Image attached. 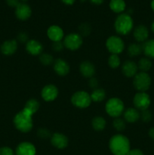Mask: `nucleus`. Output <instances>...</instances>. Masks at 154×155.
Segmentation results:
<instances>
[{
    "instance_id": "412c9836",
    "label": "nucleus",
    "mask_w": 154,
    "mask_h": 155,
    "mask_svg": "<svg viewBox=\"0 0 154 155\" xmlns=\"http://www.w3.org/2000/svg\"><path fill=\"white\" fill-rule=\"evenodd\" d=\"M18 49V42L16 40H7L3 42L1 51L5 55H12Z\"/></svg>"
},
{
    "instance_id": "ddd939ff",
    "label": "nucleus",
    "mask_w": 154,
    "mask_h": 155,
    "mask_svg": "<svg viewBox=\"0 0 154 155\" xmlns=\"http://www.w3.org/2000/svg\"><path fill=\"white\" fill-rule=\"evenodd\" d=\"M26 51L31 55H40L43 51V45L39 41L30 39L26 43Z\"/></svg>"
},
{
    "instance_id": "0eeeda50",
    "label": "nucleus",
    "mask_w": 154,
    "mask_h": 155,
    "mask_svg": "<svg viewBox=\"0 0 154 155\" xmlns=\"http://www.w3.org/2000/svg\"><path fill=\"white\" fill-rule=\"evenodd\" d=\"M106 47L111 54H119L125 49V43L119 36H111L106 41Z\"/></svg>"
},
{
    "instance_id": "37998d69",
    "label": "nucleus",
    "mask_w": 154,
    "mask_h": 155,
    "mask_svg": "<svg viewBox=\"0 0 154 155\" xmlns=\"http://www.w3.org/2000/svg\"><path fill=\"white\" fill-rule=\"evenodd\" d=\"M149 133V137H150L152 140H154V127L151 128L150 130H149V133Z\"/></svg>"
},
{
    "instance_id": "c85d7f7f",
    "label": "nucleus",
    "mask_w": 154,
    "mask_h": 155,
    "mask_svg": "<svg viewBox=\"0 0 154 155\" xmlns=\"http://www.w3.org/2000/svg\"><path fill=\"white\" fill-rule=\"evenodd\" d=\"M39 61L44 66H49L54 64V57L49 53H42L39 55Z\"/></svg>"
},
{
    "instance_id": "f257e3e1",
    "label": "nucleus",
    "mask_w": 154,
    "mask_h": 155,
    "mask_svg": "<svg viewBox=\"0 0 154 155\" xmlns=\"http://www.w3.org/2000/svg\"><path fill=\"white\" fill-rule=\"evenodd\" d=\"M109 147L114 155H126L130 151V142L124 135L116 134L110 138Z\"/></svg>"
},
{
    "instance_id": "f3484780",
    "label": "nucleus",
    "mask_w": 154,
    "mask_h": 155,
    "mask_svg": "<svg viewBox=\"0 0 154 155\" xmlns=\"http://www.w3.org/2000/svg\"><path fill=\"white\" fill-rule=\"evenodd\" d=\"M36 149L34 145L28 142H21L16 148L17 155H36Z\"/></svg>"
},
{
    "instance_id": "473e14b6",
    "label": "nucleus",
    "mask_w": 154,
    "mask_h": 155,
    "mask_svg": "<svg viewBox=\"0 0 154 155\" xmlns=\"http://www.w3.org/2000/svg\"><path fill=\"white\" fill-rule=\"evenodd\" d=\"M140 118L143 122H149L152 120V113L148 109L141 110V113H140Z\"/></svg>"
},
{
    "instance_id": "a211bd4d",
    "label": "nucleus",
    "mask_w": 154,
    "mask_h": 155,
    "mask_svg": "<svg viewBox=\"0 0 154 155\" xmlns=\"http://www.w3.org/2000/svg\"><path fill=\"white\" fill-rule=\"evenodd\" d=\"M79 71L83 77L90 79L91 77H94L96 69H95V65L91 62L88 61H85L80 64Z\"/></svg>"
},
{
    "instance_id": "bb28decb",
    "label": "nucleus",
    "mask_w": 154,
    "mask_h": 155,
    "mask_svg": "<svg viewBox=\"0 0 154 155\" xmlns=\"http://www.w3.org/2000/svg\"><path fill=\"white\" fill-rule=\"evenodd\" d=\"M128 54L130 57H136L143 52L142 45L139 43H131L128 47Z\"/></svg>"
},
{
    "instance_id": "79ce46f5",
    "label": "nucleus",
    "mask_w": 154,
    "mask_h": 155,
    "mask_svg": "<svg viewBox=\"0 0 154 155\" xmlns=\"http://www.w3.org/2000/svg\"><path fill=\"white\" fill-rule=\"evenodd\" d=\"M91 3L94 5H101L104 2V0H89Z\"/></svg>"
},
{
    "instance_id": "393cba45",
    "label": "nucleus",
    "mask_w": 154,
    "mask_h": 155,
    "mask_svg": "<svg viewBox=\"0 0 154 155\" xmlns=\"http://www.w3.org/2000/svg\"><path fill=\"white\" fill-rule=\"evenodd\" d=\"M39 107H40V103H39V101L37 99H36V98H31V99H29L27 101L24 108L28 110L29 112H30L33 115L35 113H36L38 111V110L39 109Z\"/></svg>"
},
{
    "instance_id": "4c0bfd02",
    "label": "nucleus",
    "mask_w": 154,
    "mask_h": 155,
    "mask_svg": "<svg viewBox=\"0 0 154 155\" xmlns=\"http://www.w3.org/2000/svg\"><path fill=\"white\" fill-rule=\"evenodd\" d=\"M0 155H14V152L8 147H3L0 148Z\"/></svg>"
},
{
    "instance_id": "6ab92c4d",
    "label": "nucleus",
    "mask_w": 154,
    "mask_h": 155,
    "mask_svg": "<svg viewBox=\"0 0 154 155\" xmlns=\"http://www.w3.org/2000/svg\"><path fill=\"white\" fill-rule=\"evenodd\" d=\"M133 36L137 42H144L148 39L149 30L146 26L138 25L134 28Z\"/></svg>"
},
{
    "instance_id": "c03bdc74",
    "label": "nucleus",
    "mask_w": 154,
    "mask_h": 155,
    "mask_svg": "<svg viewBox=\"0 0 154 155\" xmlns=\"http://www.w3.org/2000/svg\"><path fill=\"white\" fill-rule=\"evenodd\" d=\"M150 5H151V8H152V10L154 12V0H152Z\"/></svg>"
},
{
    "instance_id": "dca6fc26",
    "label": "nucleus",
    "mask_w": 154,
    "mask_h": 155,
    "mask_svg": "<svg viewBox=\"0 0 154 155\" xmlns=\"http://www.w3.org/2000/svg\"><path fill=\"white\" fill-rule=\"evenodd\" d=\"M137 64L132 61H125L122 65V72L126 77H134L137 74Z\"/></svg>"
},
{
    "instance_id": "49530a36",
    "label": "nucleus",
    "mask_w": 154,
    "mask_h": 155,
    "mask_svg": "<svg viewBox=\"0 0 154 155\" xmlns=\"http://www.w3.org/2000/svg\"><path fill=\"white\" fill-rule=\"evenodd\" d=\"M21 1H22V2H27V1H28V0H21Z\"/></svg>"
},
{
    "instance_id": "9b49d317",
    "label": "nucleus",
    "mask_w": 154,
    "mask_h": 155,
    "mask_svg": "<svg viewBox=\"0 0 154 155\" xmlns=\"http://www.w3.org/2000/svg\"><path fill=\"white\" fill-rule=\"evenodd\" d=\"M51 143L55 148L58 149H63L66 148L69 143L68 138L64 134L60 133H54L51 135Z\"/></svg>"
},
{
    "instance_id": "9d476101",
    "label": "nucleus",
    "mask_w": 154,
    "mask_h": 155,
    "mask_svg": "<svg viewBox=\"0 0 154 155\" xmlns=\"http://www.w3.org/2000/svg\"><path fill=\"white\" fill-rule=\"evenodd\" d=\"M59 91L56 86L53 84H48L44 86L41 92V95L44 101L49 102L53 101L58 96Z\"/></svg>"
},
{
    "instance_id": "6e6552de",
    "label": "nucleus",
    "mask_w": 154,
    "mask_h": 155,
    "mask_svg": "<svg viewBox=\"0 0 154 155\" xmlns=\"http://www.w3.org/2000/svg\"><path fill=\"white\" fill-rule=\"evenodd\" d=\"M63 42L65 48L70 50V51H75V50L79 49L82 45V36L79 33H69L65 36Z\"/></svg>"
},
{
    "instance_id": "72a5a7b5",
    "label": "nucleus",
    "mask_w": 154,
    "mask_h": 155,
    "mask_svg": "<svg viewBox=\"0 0 154 155\" xmlns=\"http://www.w3.org/2000/svg\"><path fill=\"white\" fill-rule=\"evenodd\" d=\"M37 136L42 139H48V138L51 137V132L48 129L45 128H39L37 131Z\"/></svg>"
},
{
    "instance_id": "c9c22d12",
    "label": "nucleus",
    "mask_w": 154,
    "mask_h": 155,
    "mask_svg": "<svg viewBox=\"0 0 154 155\" xmlns=\"http://www.w3.org/2000/svg\"><path fill=\"white\" fill-rule=\"evenodd\" d=\"M18 40L21 43H27L30 40L28 34L25 32H21L18 35Z\"/></svg>"
},
{
    "instance_id": "a18cd8bd",
    "label": "nucleus",
    "mask_w": 154,
    "mask_h": 155,
    "mask_svg": "<svg viewBox=\"0 0 154 155\" xmlns=\"http://www.w3.org/2000/svg\"><path fill=\"white\" fill-rule=\"evenodd\" d=\"M151 30H152V31L154 33V21L152 23V24H151Z\"/></svg>"
},
{
    "instance_id": "4be33fe9",
    "label": "nucleus",
    "mask_w": 154,
    "mask_h": 155,
    "mask_svg": "<svg viewBox=\"0 0 154 155\" xmlns=\"http://www.w3.org/2000/svg\"><path fill=\"white\" fill-rule=\"evenodd\" d=\"M126 8L124 0H110V8L113 12L117 14H122Z\"/></svg>"
},
{
    "instance_id": "58836bf2",
    "label": "nucleus",
    "mask_w": 154,
    "mask_h": 155,
    "mask_svg": "<svg viewBox=\"0 0 154 155\" xmlns=\"http://www.w3.org/2000/svg\"><path fill=\"white\" fill-rule=\"evenodd\" d=\"M8 5L12 8H16L20 4V0H6Z\"/></svg>"
},
{
    "instance_id": "f03ea898",
    "label": "nucleus",
    "mask_w": 154,
    "mask_h": 155,
    "mask_svg": "<svg viewBox=\"0 0 154 155\" xmlns=\"http://www.w3.org/2000/svg\"><path fill=\"white\" fill-rule=\"evenodd\" d=\"M33 115L25 108L18 112L14 117V124L17 130L24 133L31 131L33 127Z\"/></svg>"
},
{
    "instance_id": "4468645a",
    "label": "nucleus",
    "mask_w": 154,
    "mask_h": 155,
    "mask_svg": "<svg viewBox=\"0 0 154 155\" xmlns=\"http://www.w3.org/2000/svg\"><path fill=\"white\" fill-rule=\"evenodd\" d=\"M47 36L52 42L61 41L64 37L63 29L57 25H52L47 30Z\"/></svg>"
},
{
    "instance_id": "e433bc0d",
    "label": "nucleus",
    "mask_w": 154,
    "mask_h": 155,
    "mask_svg": "<svg viewBox=\"0 0 154 155\" xmlns=\"http://www.w3.org/2000/svg\"><path fill=\"white\" fill-rule=\"evenodd\" d=\"M98 84H99V83H98V80H97L96 78H95V77H91V78L89 79L88 86L91 88V89H93V90L94 89H98Z\"/></svg>"
},
{
    "instance_id": "ea45409f",
    "label": "nucleus",
    "mask_w": 154,
    "mask_h": 155,
    "mask_svg": "<svg viewBox=\"0 0 154 155\" xmlns=\"http://www.w3.org/2000/svg\"><path fill=\"white\" fill-rule=\"evenodd\" d=\"M126 155H143V153L139 149L130 150Z\"/></svg>"
},
{
    "instance_id": "423d86ee",
    "label": "nucleus",
    "mask_w": 154,
    "mask_h": 155,
    "mask_svg": "<svg viewBox=\"0 0 154 155\" xmlns=\"http://www.w3.org/2000/svg\"><path fill=\"white\" fill-rule=\"evenodd\" d=\"M133 85L138 92H146L150 87V77L147 73H137L133 78Z\"/></svg>"
},
{
    "instance_id": "f8f14e48",
    "label": "nucleus",
    "mask_w": 154,
    "mask_h": 155,
    "mask_svg": "<svg viewBox=\"0 0 154 155\" xmlns=\"http://www.w3.org/2000/svg\"><path fill=\"white\" fill-rule=\"evenodd\" d=\"M32 15L31 8L26 3H20L15 8V15L21 21H27Z\"/></svg>"
},
{
    "instance_id": "f704fd0d",
    "label": "nucleus",
    "mask_w": 154,
    "mask_h": 155,
    "mask_svg": "<svg viewBox=\"0 0 154 155\" xmlns=\"http://www.w3.org/2000/svg\"><path fill=\"white\" fill-rule=\"evenodd\" d=\"M52 49L55 51H60L64 48V45L62 41H57V42H53Z\"/></svg>"
},
{
    "instance_id": "2f4dec72",
    "label": "nucleus",
    "mask_w": 154,
    "mask_h": 155,
    "mask_svg": "<svg viewBox=\"0 0 154 155\" xmlns=\"http://www.w3.org/2000/svg\"><path fill=\"white\" fill-rule=\"evenodd\" d=\"M79 34L82 36H88L91 33V28L90 24L88 23H83L79 27Z\"/></svg>"
},
{
    "instance_id": "b1692460",
    "label": "nucleus",
    "mask_w": 154,
    "mask_h": 155,
    "mask_svg": "<svg viewBox=\"0 0 154 155\" xmlns=\"http://www.w3.org/2000/svg\"><path fill=\"white\" fill-rule=\"evenodd\" d=\"M91 101L94 102H101L103 101L106 98V92L104 89L98 88L96 89H94L91 94Z\"/></svg>"
},
{
    "instance_id": "2eb2a0df",
    "label": "nucleus",
    "mask_w": 154,
    "mask_h": 155,
    "mask_svg": "<svg viewBox=\"0 0 154 155\" xmlns=\"http://www.w3.org/2000/svg\"><path fill=\"white\" fill-rule=\"evenodd\" d=\"M53 68L54 72L59 76H66V74H69L70 70L69 64L62 58H57L54 61L53 64Z\"/></svg>"
},
{
    "instance_id": "a878e982",
    "label": "nucleus",
    "mask_w": 154,
    "mask_h": 155,
    "mask_svg": "<svg viewBox=\"0 0 154 155\" xmlns=\"http://www.w3.org/2000/svg\"><path fill=\"white\" fill-rule=\"evenodd\" d=\"M106 124H107V122H106L105 119L102 117H95L92 119V127L96 131H102V130H104L106 127Z\"/></svg>"
},
{
    "instance_id": "5701e85b",
    "label": "nucleus",
    "mask_w": 154,
    "mask_h": 155,
    "mask_svg": "<svg viewBox=\"0 0 154 155\" xmlns=\"http://www.w3.org/2000/svg\"><path fill=\"white\" fill-rule=\"evenodd\" d=\"M143 52L148 58H154V39H149L142 45Z\"/></svg>"
},
{
    "instance_id": "1a4fd4ad",
    "label": "nucleus",
    "mask_w": 154,
    "mask_h": 155,
    "mask_svg": "<svg viewBox=\"0 0 154 155\" xmlns=\"http://www.w3.org/2000/svg\"><path fill=\"white\" fill-rule=\"evenodd\" d=\"M151 103L150 97L146 92H138L134 95L133 104L137 110H143L148 109Z\"/></svg>"
},
{
    "instance_id": "7c9ffc66",
    "label": "nucleus",
    "mask_w": 154,
    "mask_h": 155,
    "mask_svg": "<svg viewBox=\"0 0 154 155\" xmlns=\"http://www.w3.org/2000/svg\"><path fill=\"white\" fill-rule=\"evenodd\" d=\"M113 126L115 128V130H117L118 132H122L126 127V124H125V120L122 118L116 117L113 122Z\"/></svg>"
},
{
    "instance_id": "c756f323",
    "label": "nucleus",
    "mask_w": 154,
    "mask_h": 155,
    "mask_svg": "<svg viewBox=\"0 0 154 155\" xmlns=\"http://www.w3.org/2000/svg\"><path fill=\"white\" fill-rule=\"evenodd\" d=\"M120 58H119V54H111V55L108 58V64L110 68H113V69H116L120 66Z\"/></svg>"
},
{
    "instance_id": "39448f33",
    "label": "nucleus",
    "mask_w": 154,
    "mask_h": 155,
    "mask_svg": "<svg viewBox=\"0 0 154 155\" xmlns=\"http://www.w3.org/2000/svg\"><path fill=\"white\" fill-rule=\"evenodd\" d=\"M91 102L90 94L85 91H78L71 97V103L77 108H87L91 105Z\"/></svg>"
},
{
    "instance_id": "20e7f679",
    "label": "nucleus",
    "mask_w": 154,
    "mask_h": 155,
    "mask_svg": "<svg viewBox=\"0 0 154 155\" xmlns=\"http://www.w3.org/2000/svg\"><path fill=\"white\" fill-rule=\"evenodd\" d=\"M105 110L109 116L112 117H119L125 110L123 101L118 98H111L105 104Z\"/></svg>"
},
{
    "instance_id": "7ed1b4c3",
    "label": "nucleus",
    "mask_w": 154,
    "mask_h": 155,
    "mask_svg": "<svg viewBox=\"0 0 154 155\" xmlns=\"http://www.w3.org/2000/svg\"><path fill=\"white\" fill-rule=\"evenodd\" d=\"M134 27V21L130 15L122 13L118 15L114 23V27L116 33L119 35H128L131 33Z\"/></svg>"
},
{
    "instance_id": "cd10ccee",
    "label": "nucleus",
    "mask_w": 154,
    "mask_h": 155,
    "mask_svg": "<svg viewBox=\"0 0 154 155\" xmlns=\"http://www.w3.org/2000/svg\"><path fill=\"white\" fill-rule=\"evenodd\" d=\"M137 68L140 70V72L146 73L152 68V61L148 58H142L138 61Z\"/></svg>"
},
{
    "instance_id": "aec40b11",
    "label": "nucleus",
    "mask_w": 154,
    "mask_h": 155,
    "mask_svg": "<svg viewBox=\"0 0 154 155\" xmlns=\"http://www.w3.org/2000/svg\"><path fill=\"white\" fill-rule=\"evenodd\" d=\"M123 117L125 122L133 124L136 123L140 119V113L135 107H128L124 110Z\"/></svg>"
},
{
    "instance_id": "a19ab883",
    "label": "nucleus",
    "mask_w": 154,
    "mask_h": 155,
    "mask_svg": "<svg viewBox=\"0 0 154 155\" xmlns=\"http://www.w3.org/2000/svg\"><path fill=\"white\" fill-rule=\"evenodd\" d=\"M63 3H64L66 5H72L74 4V2H75V0H60Z\"/></svg>"
},
{
    "instance_id": "de8ad7c7",
    "label": "nucleus",
    "mask_w": 154,
    "mask_h": 155,
    "mask_svg": "<svg viewBox=\"0 0 154 155\" xmlns=\"http://www.w3.org/2000/svg\"><path fill=\"white\" fill-rule=\"evenodd\" d=\"M81 1H82V2H85L86 0H81Z\"/></svg>"
}]
</instances>
